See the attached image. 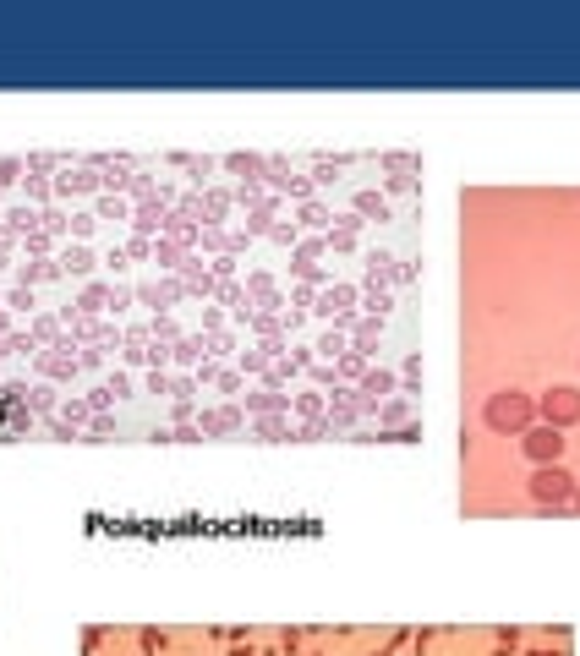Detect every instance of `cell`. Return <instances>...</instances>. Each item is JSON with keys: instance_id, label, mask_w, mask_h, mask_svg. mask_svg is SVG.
I'll use <instances>...</instances> for the list:
<instances>
[{"instance_id": "obj_1", "label": "cell", "mask_w": 580, "mask_h": 656, "mask_svg": "<svg viewBox=\"0 0 580 656\" xmlns=\"http://www.w3.org/2000/svg\"><path fill=\"white\" fill-rule=\"evenodd\" d=\"M531 416H537V400L520 394V389H498V394H487V405H482V421L493 432H526Z\"/></svg>"}, {"instance_id": "obj_2", "label": "cell", "mask_w": 580, "mask_h": 656, "mask_svg": "<svg viewBox=\"0 0 580 656\" xmlns=\"http://www.w3.org/2000/svg\"><path fill=\"white\" fill-rule=\"evenodd\" d=\"M575 476L564 471V465H537V471H531V498L542 503V509H570L575 503Z\"/></svg>"}, {"instance_id": "obj_3", "label": "cell", "mask_w": 580, "mask_h": 656, "mask_svg": "<svg viewBox=\"0 0 580 656\" xmlns=\"http://www.w3.org/2000/svg\"><path fill=\"white\" fill-rule=\"evenodd\" d=\"M537 410H542V421L559 427V432L575 427V421H580V389H570V383H553V389L537 400Z\"/></svg>"}, {"instance_id": "obj_4", "label": "cell", "mask_w": 580, "mask_h": 656, "mask_svg": "<svg viewBox=\"0 0 580 656\" xmlns=\"http://www.w3.org/2000/svg\"><path fill=\"white\" fill-rule=\"evenodd\" d=\"M520 449H526L531 465H559L564 460V432L548 427V421H542V427H526L520 432Z\"/></svg>"}, {"instance_id": "obj_5", "label": "cell", "mask_w": 580, "mask_h": 656, "mask_svg": "<svg viewBox=\"0 0 580 656\" xmlns=\"http://www.w3.org/2000/svg\"><path fill=\"white\" fill-rule=\"evenodd\" d=\"M241 427H247V410L241 405H214V410L197 416V432H203V438H225V432H241Z\"/></svg>"}, {"instance_id": "obj_6", "label": "cell", "mask_w": 580, "mask_h": 656, "mask_svg": "<svg viewBox=\"0 0 580 656\" xmlns=\"http://www.w3.org/2000/svg\"><path fill=\"white\" fill-rule=\"evenodd\" d=\"M94 186H99L94 164H66V175H55V192L61 197H83V192H94Z\"/></svg>"}, {"instance_id": "obj_7", "label": "cell", "mask_w": 580, "mask_h": 656, "mask_svg": "<svg viewBox=\"0 0 580 656\" xmlns=\"http://www.w3.org/2000/svg\"><path fill=\"white\" fill-rule=\"evenodd\" d=\"M39 372L55 378V383H72L77 372H83V361H77L72 350H39Z\"/></svg>"}, {"instance_id": "obj_8", "label": "cell", "mask_w": 580, "mask_h": 656, "mask_svg": "<svg viewBox=\"0 0 580 656\" xmlns=\"http://www.w3.org/2000/svg\"><path fill=\"white\" fill-rule=\"evenodd\" d=\"M208 361V334H181L170 345V367H203Z\"/></svg>"}, {"instance_id": "obj_9", "label": "cell", "mask_w": 580, "mask_h": 656, "mask_svg": "<svg viewBox=\"0 0 580 656\" xmlns=\"http://www.w3.org/2000/svg\"><path fill=\"white\" fill-rule=\"evenodd\" d=\"M181 296H187V285H181V279H154V285H137V301H143V307H176Z\"/></svg>"}, {"instance_id": "obj_10", "label": "cell", "mask_w": 580, "mask_h": 656, "mask_svg": "<svg viewBox=\"0 0 580 656\" xmlns=\"http://www.w3.org/2000/svg\"><path fill=\"white\" fill-rule=\"evenodd\" d=\"M351 307H356V285H329L318 301H312L318 318H340V312H351Z\"/></svg>"}, {"instance_id": "obj_11", "label": "cell", "mask_w": 580, "mask_h": 656, "mask_svg": "<svg viewBox=\"0 0 580 656\" xmlns=\"http://www.w3.org/2000/svg\"><path fill=\"white\" fill-rule=\"evenodd\" d=\"M247 416H252V421H258V416H290V394H285V389L247 394Z\"/></svg>"}, {"instance_id": "obj_12", "label": "cell", "mask_w": 580, "mask_h": 656, "mask_svg": "<svg viewBox=\"0 0 580 656\" xmlns=\"http://www.w3.org/2000/svg\"><path fill=\"white\" fill-rule=\"evenodd\" d=\"M181 285H187V296H219V279H214V268H203V257H192L187 263Z\"/></svg>"}, {"instance_id": "obj_13", "label": "cell", "mask_w": 580, "mask_h": 656, "mask_svg": "<svg viewBox=\"0 0 580 656\" xmlns=\"http://www.w3.org/2000/svg\"><path fill=\"white\" fill-rule=\"evenodd\" d=\"M290 410H296L301 421H323L329 416V394L323 389H301V394H290Z\"/></svg>"}, {"instance_id": "obj_14", "label": "cell", "mask_w": 580, "mask_h": 656, "mask_svg": "<svg viewBox=\"0 0 580 656\" xmlns=\"http://www.w3.org/2000/svg\"><path fill=\"white\" fill-rule=\"evenodd\" d=\"M394 279H400V268H394L389 252H373V257H367V290H389Z\"/></svg>"}, {"instance_id": "obj_15", "label": "cell", "mask_w": 580, "mask_h": 656, "mask_svg": "<svg viewBox=\"0 0 580 656\" xmlns=\"http://www.w3.org/2000/svg\"><path fill=\"white\" fill-rule=\"evenodd\" d=\"M154 263H159V268H170V274H187L192 252H187V246H176V241L159 236V241H154Z\"/></svg>"}, {"instance_id": "obj_16", "label": "cell", "mask_w": 580, "mask_h": 656, "mask_svg": "<svg viewBox=\"0 0 580 656\" xmlns=\"http://www.w3.org/2000/svg\"><path fill=\"white\" fill-rule=\"evenodd\" d=\"M356 394H367V400H378V405H384V400H394V372H384V367H367V378L362 383H356Z\"/></svg>"}, {"instance_id": "obj_17", "label": "cell", "mask_w": 580, "mask_h": 656, "mask_svg": "<svg viewBox=\"0 0 580 656\" xmlns=\"http://www.w3.org/2000/svg\"><path fill=\"white\" fill-rule=\"evenodd\" d=\"M94 263H99V257L88 252V246H66V252H61V274H77V279H88V274H94Z\"/></svg>"}, {"instance_id": "obj_18", "label": "cell", "mask_w": 580, "mask_h": 656, "mask_svg": "<svg viewBox=\"0 0 580 656\" xmlns=\"http://www.w3.org/2000/svg\"><path fill=\"white\" fill-rule=\"evenodd\" d=\"M230 203H236V197H230L225 186H208L203 192V225H219V219L230 214Z\"/></svg>"}, {"instance_id": "obj_19", "label": "cell", "mask_w": 580, "mask_h": 656, "mask_svg": "<svg viewBox=\"0 0 580 656\" xmlns=\"http://www.w3.org/2000/svg\"><path fill=\"white\" fill-rule=\"evenodd\" d=\"M39 279H61V263H50V257H44V263H39V257H33V263H17V285H39Z\"/></svg>"}, {"instance_id": "obj_20", "label": "cell", "mask_w": 580, "mask_h": 656, "mask_svg": "<svg viewBox=\"0 0 580 656\" xmlns=\"http://www.w3.org/2000/svg\"><path fill=\"white\" fill-rule=\"evenodd\" d=\"M378 427H411V400H400V394H394V400H384L378 405Z\"/></svg>"}, {"instance_id": "obj_21", "label": "cell", "mask_w": 580, "mask_h": 656, "mask_svg": "<svg viewBox=\"0 0 580 656\" xmlns=\"http://www.w3.org/2000/svg\"><path fill=\"white\" fill-rule=\"evenodd\" d=\"M356 225H362V219H356V214H345L340 225H334L329 236H323V241H329V252H356Z\"/></svg>"}, {"instance_id": "obj_22", "label": "cell", "mask_w": 580, "mask_h": 656, "mask_svg": "<svg viewBox=\"0 0 580 656\" xmlns=\"http://www.w3.org/2000/svg\"><path fill=\"white\" fill-rule=\"evenodd\" d=\"M225 170H236L241 181H263V170H269V159H263V154H230V159H225Z\"/></svg>"}, {"instance_id": "obj_23", "label": "cell", "mask_w": 580, "mask_h": 656, "mask_svg": "<svg viewBox=\"0 0 580 656\" xmlns=\"http://www.w3.org/2000/svg\"><path fill=\"white\" fill-rule=\"evenodd\" d=\"M55 416H61L72 432H83L88 421H94V410H88V400H77V394H72V400H61V410H55Z\"/></svg>"}, {"instance_id": "obj_24", "label": "cell", "mask_w": 580, "mask_h": 656, "mask_svg": "<svg viewBox=\"0 0 580 656\" xmlns=\"http://www.w3.org/2000/svg\"><path fill=\"white\" fill-rule=\"evenodd\" d=\"M252 432H258L263 443H285L290 438V416H258L252 421Z\"/></svg>"}, {"instance_id": "obj_25", "label": "cell", "mask_w": 580, "mask_h": 656, "mask_svg": "<svg viewBox=\"0 0 580 656\" xmlns=\"http://www.w3.org/2000/svg\"><path fill=\"white\" fill-rule=\"evenodd\" d=\"M104 307H110V285H88L83 301H77V318H99Z\"/></svg>"}, {"instance_id": "obj_26", "label": "cell", "mask_w": 580, "mask_h": 656, "mask_svg": "<svg viewBox=\"0 0 580 656\" xmlns=\"http://www.w3.org/2000/svg\"><path fill=\"white\" fill-rule=\"evenodd\" d=\"M28 334H33V345H50V350L66 339V334H61V318H33Z\"/></svg>"}, {"instance_id": "obj_27", "label": "cell", "mask_w": 580, "mask_h": 656, "mask_svg": "<svg viewBox=\"0 0 580 656\" xmlns=\"http://www.w3.org/2000/svg\"><path fill=\"white\" fill-rule=\"evenodd\" d=\"M334 372H340V383H362V378H367V356H356V350H345V356L334 361Z\"/></svg>"}, {"instance_id": "obj_28", "label": "cell", "mask_w": 580, "mask_h": 656, "mask_svg": "<svg viewBox=\"0 0 580 656\" xmlns=\"http://www.w3.org/2000/svg\"><path fill=\"white\" fill-rule=\"evenodd\" d=\"M312 350H318L323 361H340L345 350H351V345H345V328H329V334H323V339H318V345H312Z\"/></svg>"}, {"instance_id": "obj_29", "label": "cell", "mask_w": 580, "mask_h": 656, "mask_svg": "<svg viewBox=\"0 0 580 656\" xmlns=\"http://www.w3.org/2000/svg\"><path fill=\"white\" fill-rule=\"evenodd\" d=\"M28 410H33V416H55V410H61V405H55V389H50V383L28 389Z\"/></svg>"}, {"instance_id": "obj_30", "label": "cell", "mask_w": 580, "mask_h": 656, "mask_svg": "<svg viewBox=\"0 0 580 656\" xmlns=\"http://www.w3.org/2000/svg\"><path fill=\"white\" fill-rule=\"evenodd\" d=\"M269 225H274V197L263 208H247V236H269Z\"/></svg>"}, {"instance_id": "obj_31", "label": "cell", "mask_w": 580, "mask_h": 656, "mask_svg": "<svg viewBox=\"0 0 580 656\" xmlns=\"http://www.w3.org/2000/svg\"><path fill=\"white\" fill-rule=\"evenodd\" d=\"M329 208H323V203H301V219H296V230H323V225H329Z\"/></svg>"}, {"instance_id": "obj_32", "label": "cell", "mask_w": 580, "mask_h": 656, "mask_svg": "<svg viewBox=\"0 0 580 656\" xmlns=\"http://www.w3.org/2000/svg\"><path fill=\"white\" fill-rule=\"evenodd\" d=\"M362 307H367V318H378V323H384L389 312H394V296H389V290H367V301H362Z\"/></svg>"}, {"instance_id": "obj_33", "label": "cell", "mask_w": 580, "mask_h": 656, "mask_svg": "<svg viewBox=\"0 0 580 656\" xmlns=\"http://www.w3.org/2000/svg\"><path fill=\"white\" fill-rule=\"evenodd\" d=\"M356 214H367V219H389V203L378 192H356Z\"/></svg>"}, {"instance_id": "obj_34", "label": "cell", "mask_w": 580, "mask_h": 656, "mask_svg": "<svg viewBox=\"0 0 580 656\" xmlns=\"http://www.w3.org/2000/svg\"><path fill=\"white\" fill-rule=\"evenodd\" d=\"M94 219H132V203H126V197H99Z\"/></svg>"}, {"instance_id": "obj_35", "label": "cell", "mask_w": 580, "mask_h": 656, "mask_svg": "<svg viewBox=\"0 0 580 656\" xmlns=\"http://www.w3.org/2000/svg\"><path fill=\"white\" fill-rule=\"evenodd\" d=\"M148 334H154L159 345H176V339H181V328H176V318H165V312H159V318L148 323Z\"/></svg>"}, {"instance_id": "obj_36", "label": "cell", "mask_w": 580, "mask_h": 656, "mask_svg": "<svg viewBox=\"0 0 580 656\" xmlns=\"http://www.w3.org/2000/svg\"><path fill=\"white\" fill-rule=\"evenodd\" d=\"M312 389H340V372H334V361H318V367H312Z\"/></svg>"}, {"instance_id": "obj_37", "label": "cell", "mask_w": 580, "mask_h": 656, "mask_svg": "<svg viewBox=\"0 0 580 656\" xmlns=\"http://www.w3.org/2000/svg\"><path fill=\"white\" fill-rule=\"evenodd\" d=\"M197 246H208V252H219V257H225V252H230V236H225L219 225H203V236H197Z\"/></svg>"}, {"instance_id": "obj_38", "label": "cell", "mask_w": 580, "mask_h": 656, "mask_svg": "<svg viewBox=\"0 0 580 656\" xmlns=\"http://www.w3.org/2000/svg\"><path fill=\"white\" fill-rule=\"evenodd\" d=\"M269 241H274V246H296V241H301L296 219H290V225H285V219H274V225H269Z\"/></svg>"}, {"instance_id": "obj_39", "label": "cell", "mask_w": 580, "mask_h": 656, "mask_svg": "<svg viewBox=\"0 0 580 656\" xmlns=\"http://www.w3.org/2000/svg\"><path fill=\"white\" fill-rule=\"evenodd\" d=\"M170 400H176V405H197V378H170Z\"/></svg>"}, {"instance_id": "obj_40", "label": "cell", "mask_w": 580, "mask_h": 656, "mask_svg": "<svg viewBox=\"0 0 580 656\" xmlns=\"http://www.w3.org/2000/svg\"><path fill=\"white\" fill-rule=\"evenodd\" d=\"M22 164H28L33 175H44V170H61V164H72V159H66V154H28Z\"/></svg>"}, {"instance_id": "obj_41", "label": "cell", "mask_w": 580, "mask_h": 656, "mask_svg": "<svg viewBox=\"0 0 580 656\" xmlns=\"http://www.w3.org/2000/svg\"><path fill=\"white\" fill-rule=\"evenodd\" d=\"M6 432H11V438H22V432H33V410H28V405H17V410L6 416Z\"/></svg>"}, {"instance_id": "obj_42", "label": "cell", "mask_w": 580, "mask_h": 656, "mask_svg": "<svg viewBox=\"0 0 580 656\" xmlns=\"http://www.w3.org/2000/svg\"><path fill=\"white\" fill-rule=\"evenodd\" d=\"M110 405H115L110 383H99V389H88V410H94V416H110Z\"/></svg>"}, {"instance_id": "obj_43", "label": "cell", "mask_w": 580, "mask_h": 656, "mask_svg": "<svg viewBox=\"0 0 580 656\" xmlns=\"http://www.w3.org/2000/svg\"><path fill=\"white\" fill-rule=\"evenodd\" d=\"M110 432H115V416H94V421H88V438H83V443H110Z\"/></svg>"}, {"instance_id": "obj_44", "label": "cell", "mask_w": 580, "mask_h": 656, "mask_svg": "<svg viewBox=\"0 0 580 656\" xmlns=\"http://www.w3.org/2000/svg\"><path fill=\"white\" fill-rule=\"evenodd\" d=\"M329 252V241H296V263L307 268V263H318V257Z\"/></svg>"}, {"instance_id": "obj_45", "label": "cell", "mask_w": 580, "mask_h": 656, "mask_svg": "<svg viewBox=\"0 0 580 656\" xmlns=\"http://www.w3.org/2000/svg\"><path fill=\"white\" fill-rule=\"evenodd\" d=\"M6 356H39L33 334H6Z\"/></svg>"}, {"instance_id": "obj_46", "label": "cell", "mask_w": 580, "mask_h": 656, "mask_svg": "<svg viewBox=\"0 0 580 656\" xmlns=\"http://www.w3.org/2000/svg\"><path fill=\"white\" fill-rule=\"evenodd\" d=\"M50 241H55L50 230H33V236H22V246H28V252L39 257V263H44V257H50Z\"/></svg>"}, {"instance_id": "obj_47", "label": "cell", "mask_w": 580, "mask_h": 656, "mask_svg": "<svg viewBox=\"0 0 580 656\" xmlns=\"http://www.w3.org/2000/svg\"><path fill=\"white\" fill-rule=\"evenodd\" d=\"M22 192H28V203H44V197L55 192V181H39V175H28V181H22Z\"/></svg>"}, {"instance_id": "obj_48", "label": "cell", "mask_w": 580, "mask_h": 656, "mask_svg": "<svg viewBox=\"0 0 580 656\" xmlns=\"http://www.w3.org/2000/svg\"><path fill=\"white\" fill-rule=\"evenodd\" d=\"M378 164H384V170H422V159L416 154H384Z\"/></svg>"}, {"instance_id": "obj_49", "label": "cell", "mask_w": 580, "mask_h": 656, "mask_svg": "<svg viewBox=\"0 0 580 656\" xmlns=\"http://www.w3.org/2000/svg\"><path fill=\"white\" fill-rule=\"evenodd\" d=\"M126 257H137V263H154V241L132 236V241H126Z\"/></svg>"}, {"instance_id": "obj_50", "label": "cell", "mask_w": 580, "mask_h": 656, "mask_svg": "<svg viewBox=\"0 0 580 656\" xmlns=\"http://www.w3.org/2000/svg\"><path fill=\"white\" fill-rule=\"evenodd\" d=\"M170 443H203V432H197V421H181V427H170Z\"/></svg>"}, {"instance_id": "obj_51", "label": "cell", "mask_w": 580, "mask_h": 656, "mask_svg": "<svg viewBox=\"0 0 580 656\" xmlns=\"http://www.w3.org/2000/svg\"><path fill=\"white\" fill-rule=\"evenodd\" d=\"M0 400H6L11 410H17V405H28V383H6V389H0Z\"/></svg>"}, {"instance_id": "obj_52", "label": "cell", "mask_w": 580, "mask_h": 656, "mask_svg": "<svg viewBox=\"0 0 580 656\" xmlns=\"http://www.w3.org/2000/svg\"><path fill=\"white\" fill-rule=\"evenodd\" d=\"M22 170H28V164H22V159H0V186L22 181Z\"/></svg>"}, {"instance_id": "obj_53", "label": "cell", "mask_w": 580, "mask_h": 656, "mask_svg": "<svg viewBox=\"0 0 580 656\" xmlns=\"http://www.w3.org/2000/svg\"><path fill=\"white\" fill-rule=\"evenodd\" d=\"M132 296H137L132 285H110V307H115V312H126V307H132Z\"/></svg>"}, {"instance_id": "obj_54", "label": "cell", "mask_w": 580, "mask_h": 656, "mask_svg": "<svg viewBox=\"0 0 580 656\" xmlns=\"http://www.w3.org/2000/svg\"><path fill=\"white\" fill-rule=\"evenodd\" d=\"M148 394H170V372H165V367L148 372Z\"/></svg>"}, {"instance_id": "obj_55", "label": "cell", "mask_w": 580, "mask_h": 656, "mask_svg": "<svg viewBox=\"0 0 580 656\" xmlns=\"http://www.w3.org/2000/svg\"><path fill=\"white\" fill-rule=\"evenodd\" d=\"M203 334H225V318H219V307H203Z\"/></svg>"}, {"instance_id": "obj_56", "label": "cell", "mask_w": 580, "mask_h": 656, "mask_svg": "<svg viewBox=\"0 0 580 656\" xmlns=\"http://www.w3.org/2000/svg\"><path fill=\"white\" fill-rule=\"evenodd\" d=\"M94 225H99L94 214H72V236H94Z\"/></svg>"}, {"instance_id": "obj_57", "label": "cell", "mask_w": 580, "mask_h": 656, "mask_svg": "<svg viewBox=\"0 0 580 656\" xmlns=\"http://www.w3.org/2000/svg\"><path fill=\"white\" fill-rule=\"evenodd\" d=\"M6 307H33V290H28V285H17V290L6 296Z\"/></svg>"}, {"instance_id": "obj_58", "label": "cell", "mask_w": 580, "mask_h": 656, "mask_svg": "<svg viewBox=\"0 0 580 656\" xmlns=\"http://www.w3.org/2000/svg\"><path fill=\"white\" fill-rule=\"evenodd\" d=\"M110 394H115V400H121V394H132V378H126V372H115V378H110Z\"/></svg>"}, {"instance_id": "obj_59", "label": "cell", "mask_w": 580, "mask_h": 656, "mask_svg": "<svg viewBox=\"0 0 580 656\" xmlns=\"http://www.w3.org/2000/svg\"><path fill=\"white\" fill-rule=\"evenodd\" d=\"M230 268H236V257H230V252L214 257V279H230Z\"/></svg>"}, {"instance_id": "obj_60", "label": "cell", "mask_w": 580, "mask_h": 656, "mask_svg": "<svg viewBox=\"0 0 580 656\" xmlns=\"http://www.w3.org/2000/svg\"><path fill=\"white\" fill-rule=\"evenodd\" d=\"M11 246H17V230H11V225H0V257H6Z\"/></svg>"}, {"instance_id": "obj_61", "label": "cell", "mask_w": 580, "mask_h": 656, "mask_svg": "<svg viewBox=\"0 0 580 656\" xmlns=\"http://www.w3.org/2000/svg\"><path fill=\"white\" fill-rule=\"evenodd\" d=\"M11 334V318H6V307H0V339H6Z\"/></svg>"}, {"instance_id": "obj_62", "label": "cell", "mask_w": 580, "mask_h": 656, "mask_svg": "<svg viewBox=\"0 0 580 656\" xmlns=\"http://www.w3.org/2000/svg\"><path fill=\"white\" fill-rule=\"evenodd\" d=\"M575 509H580V487H575Z\"/></svg>"}, {"instance_id": "obj_63", "label": "cell", "mask_w": 580, "mask_h": 656, "mask_svg": "<svg viewBox=\"0 0 580 656\" xmlns=\"http://www.w3.org/2000/svg\"><path fill=\"white\" fill-rule=\"evenodd\" d=\"M0 356H6V339H0Z\"/></svg>"}]
</instances>
